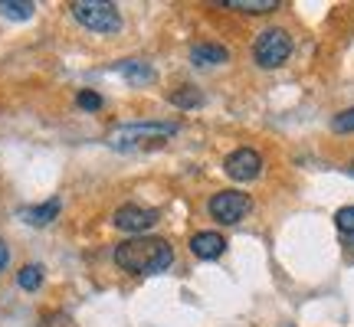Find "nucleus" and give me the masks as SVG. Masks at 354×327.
I'll return each instance as SVG.
<instances>
[{
	"label": "nucleus",
	"instance_id": "f257e3e1",
	"mask_svg": "<svg viewBox=\"0 0 354 327\" xmlns=\"http://www.w3.org/2000/svg\"><path fill=\"white\" fill-rule=\"evenodd\" d=\"M112 259L122 272H131V275H158V272L171 268L174 249H171L167 239H158V236H131V239L115 246Z\"/></svg>",
	"mask_w": 354,
	"mask_h": 327
},
{
	"label": "nucleus",
	"instance_id": "f03ea898",
	"mask_svg": "<svg viewBox=\"0 0 354 327\" xmlns=\"http://www.w3.org/2000/svg\"><path fill=\"white\" fill-rule=\"evenodd\" d=\"M69 10L76 17L79 23L92 30V33H105V37H112L122 30V13L115 3L109 0H76V3H69Z\"/></svg>",
	"mask_w": 354,
	"mask_h": 327
},
{
	"label": "nucleus",
	"instance_id": "7ed1b4c3",
	"mask_svg": "<svg viewBox=\"0 0 354 327\" xmlns=\"http://www.w3.org/2000/svg\"><path fill=\"white\" fill-rule=\"evenodd\" d=\"M177 135V121H131L112 131L109 144L112 148H138L148 141H167Z\"/></svg>",
	"mask_w": 354,
	"mask_h": 327
},
{
	"label": "nucleus",
	"instance_id": "20e7f679",
	"mask_svg": "<svg viewBox=\"0 0 354 327\" xmlns=\"http://www.w3.org/2000/svg\"><path fill=\"white\" fill-rule=\"evenodd\" d=\"M292 56V37L282 26H266L253 43V59L259 69H279L282 63H289Z\"/></svg>",
	"mask_w": 354,
	"mask_h": 327
},
{
	"label": "nucleus",
	"instance_id": "39448f33",
	"mask_svg": "<svg viewBox=\"0 0 354 327\" xmlns=\"http://www.w3.org/2000/svg\"><path fill=\"white\" fill-rule=\"evenodd\" d=\"M250 210H253V200H250V193H243V190H220V193H214L210 203H207V213L214 216L220 226H236Z\"/></svg>",
	"mask_w": 354,
	"mask_h": 327
},
{
	"label": "nucleus",
	"instance_id": "423d86ee",
	"mask_svg": "<svg viewBox=\"0 0 354 327\" xmlns=\"http://www.w3.org/2000/svg\"><path fill=\"white\" fill-rule=\"evenodd\" d=\"M112 223H115V229H122V232L145 236L151 226H158V210H148V206H138V203H125V206L115 210Z\"/></svg>",
	"mask_w": 354,
	"mask_h": 327
},
{
	"label": "nucleus",
	"instance_id": "0eeeda50",
	"mask_svg": "<svg viewBox=\"0 0 354 327\" xmlns=\"http://www.w3.org/2000/svg\"><path fill=\"white\" fill-rule=\"evenodd\" d=\"M223 170H227L236 184H250L256 177H263V154L256 151V148H236L233 154H227Z\"/></svg>",
	"mask_w": 354,
	"mask_h": 327
},
{
	"label": "nucleus",
	"instance_id": "6e6552de",
	"mask_svg": "<svg viewBox=\"0 0 354 327\" xmlns=\"http://www.w3.org/2000/svg\"><path fill=\"white\" fill-rule=\"evenodd\" d=\"M190 252L197 255V259H220L223 252H227V239L220 236V232H197V236H190Z\"/></svg>",
	"mask_w": 354,
	"mask_h": 327
},
{
	"label": "nucleus",
	"instance_id": "1a4fd4ad",
	"mask_svg": "<svg viewBox=\"0 0 354 327\" xmlns=\"http://www.w3.org/2000/svg\"><path fill=\"white\" fill-rule=\"evenodd\" d=\"M190 63L194 66H223L230 63V50L220 43H194L190 46Z\"/></svg>",
	"mask_w": 354,
	"mask_h": 327
},
{
	"label": "nucleus",
	"instance_id": "9d476101",
	"mask_svg": "<svg viewBox=\"0 0 354 327\" xmlns=\"http://www.w3.org/2000/svg\"><path fill=\"white\" fill-rule=\"evenodd\" d=\"M59 210H63V203H59V197H53V200L39 203V206H26L20 216H24L30 226H50L53 219L59 216Z\"/></svg>",
	"mask_w": 354,
	"mask_h": 327
},
{
	"label": "nucleus",
	"instance_id": "9b49d317",
	"mask_svg": "<svg viewBox=\"0 0 354 327\" xmlns=\"http://www.w3.org/2000/svg\"><path fill=\"white\" fill-rule=\"evenodd\" d=\"M118 72L131 82V86H151L154 82V69L145 59H125V63L118 66Z\"/></svg>",
	"mask_w": 354,
	"mask_h": 327
},
{
	"label": "nucleus",
	"instance_id": "f8f14e48",
	"mask_svg": "<svg viewBox=\"0 0 354 327\" xmlns=\"http://www.w3.org/2000/svg\"><path fill=\"white\" fill-rule=\"evenodd\" d=\"M0 13L7 20H30L37 13V3L33 0H0Z\"/></svg>",
	"mask_w": 354,
	"mask_h": 327
},
{
	"label": "nucleus",
	"instance_id": "ddd939ff",
	"mask_svg": "<svg viewBox=\"0 0 354 327\" xmlns=\"http://www.w3.org/2000/svg\"><path fill=\"white\" fill-rule=\"evenodd\" d=\"M167 99H171V105H174V108H201V105H203V92H201V88H194V86H184V88H174Z\"/></svg>",
	"mask_w": 354,
	"mask_h": 327
},
{
	"label": "nucleus",
	"instance_id": "4468645a",
	"mask_svg": "<svg viewBox=\"0 0 354 327\" xmlns=\"http://www.w3.org/2000/svg\"><path fill=\"white\" fill-rule=\"evenodd\" d=\"M223 7L227 10H240V13H272V10H279V0H230Z\"/></svg>",
	"mask_w": 354,
	"mask_h": 327
},
{
	"label": "nucleus",
	"instance_id": "2eb2a0df",
	"mask_svg": "<svg viewBox=\"0 0 354 327\" xmlns=\"http://www.w3.org/2000/svg\"><path fill=\"white\" fill-rule=\"evenodd\" d=\"M17 285L24 291H37L43 285V265H24L20 272H17Z\"/></svg>",
	"mask_w": 354,
	"mask_h": 327
},
{
	"label": "nucleus",
	"instance_id": "dca6fc26",
	"mask_svg": "<svg viewBox=\"0 0 354 327\" xmlns=\"http://www.w3.org/2000/svg\"><path fill=\"white\" fill-rule=\"evenodd\" d=\"M331 131H338V135H354V108H344L331 118Z\"/></svg>",
	"mask_w": 354,
	"mask_h": 327
},
{
	"label": "nucleus",
	"instance_id": "f3484780",
	"mask_svg": "<svg viewBox=\"0 0 354 327\" xmlns=\"http://www.w3.org/2000/svg\"><path fill=\"white\" fill-rule=\"evenodd\" d=\"M335 226L342 229L344 236H354V206H342L335 213Z\"/></svg>",
	"mask_w": 354,
	"mask_h": 327
},
{
	"label": "nucleus",
	"instance_id": "a211bd4d",
	"mask_svg": "<svg viewBox=\"0 0 354 327\" xmlns=\"http://www.w3.org/2000/svg\"><path fill=\"white\" fill-rule=\"evenodd\" d=\"M76 105H79V108H86V112H99V108H102V95H95V92H88V88H86V92H79V95H76Z\"/></svg>",
	"mask_w": 354,
	"mask_h": 327
},
{
	"label": "nucleus",
	"instance_id": "6ab92c4d",
	"mask_svg": "<svg viewBox=\"0 0 354 327\" xmlns=\"http://www.w3.org/2000/svg\"><path fill=\"white\" fill-rule=\"evenodd\" d=\"M7 262H10V252H7V242L0 239V272L7 268Z\"/></svg>",
	"mask_w": 354,
	"mask_h": 327
},
{
	"label": "nucleus",
	"instance_id": "aec40b11",
	"mask_svg": "<svg viewBox=\"0 0 354 327\" xmlns=\"http://www.w3.org/2000/svg\"><path fill=\"white\" fill-rule=\"evenodd\" d=\"M348 246H351V252H354V236H348Z\"/></svg>",
	"mask_w": 354,
	"mask_h": 327
},
{
	"label": "nucleus",
	"instance_id": "412c9836",
	"mask_svg": "<svg viewBox=\"0 0 354 327\" xmlns=\"http://www.w3.org/2000/svg\"><path fill=\"white\" fill-rule=\"evenodd\" d=\"M348 170H351V174H354V161H351V167H348Z\"/></svg>",
	"mask_w": 354,
	"mask_h": 327
}]
</instances>
